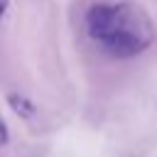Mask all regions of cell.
I'll return each instance as SVG.
<instances>
[{"instance_id":"obj_3","label":"cell","mask_w":157,"mask_h":157,"mask_svg":"<svg viewBox=\"0 0 157 157\" xmlns=\"http://www.w3.org/2000/svg\"><path fill=\"white\" fill-rule=\"evenodd\" d=\"M5 10H7V0H0V20H2V15H5Z\"/></svg>"},{"instance_id":"obj_2","label":"cell","mask_w":157,"mask_h":157,"mask_svg":"<svg viewBox=\"0 0 157 157\" xmlns=\"http://www.w3.org/2000/svg\"><path fill=\"white\" fill-rule=\"evenodd\" d=\"M7 137H10V135H7V125H5V120L0 118V147L7 142Z\"/></svg>"},{"instance_id":"obj_1","label":"cell","mask_w":157,"mask_h":157,"mask_svg":"<svg viewBox=\"0 0 157 157\" xmlns=\"http://www.w3.org/2000/svg\"><path fill=\"white\" fill-rule=\"evenodd\" d=\"M88 37L110 56L128 59L142 54L155 42L150 15L132 2H98L86 15Z\"/></svg>"}]
</instances>
